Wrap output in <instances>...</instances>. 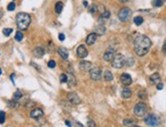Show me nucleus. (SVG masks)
I'll list each match as a JSON object with an SVG mask.
<instances>
[{
	"instance_id": "obj_1",
	"label": "nucleus",
	"mask_w": 166,
	"mask_h": 127,
	"mask_svg": "<svg viewBox=\"0 0 166 127\" xmlns=\"http://www.w3.org/2000/svg\"><path fill=\"white\" fill-rule=\"evenodd\" d=\"M133 45H134L135 53L139 57H144L150 50L151 46H152V41L148 36L137 35L133 41Z\"/></svg>"
},
{
	"instance_id": "obj_2",
	"label": "nucleus",
	"mask_w": 166,
	"mask_h": 127,
	"mask_svg": "<svg viewBox=\"0 0 166 127\" xmlns=\"http://www.w3.org/2000/svg\"><path fill=\"white\" fill-rule=\"evenodd\" d=\"M16 23L18 28L22 31H25L31 24V17L27 12H19L16 17Z\"/></svg>"
},
{
	"instance_id": "obj_3",
	"label": "nucleus",
	"mask_w": 166,
	"mask_h": 127,
	"mask_svg": "<svg viewBox=\"0 0 166 127\" xmlns=\"http://www.w3.org/2000/svg\"><path fill=\"white\" fill-rule=\"evenodd\" d=\"M131 16H132V11L128 7L121 8L119 10V12H118V18H119V20L121 22H123V23H126V22L130 20Z\"/></svg>"
},
{
	"instance_id": "obj_4",
	"label": "nucleus",
	"mask_w": 166,
	"mask_h": 127,
	"mask_svg": "<svg viewBox=\"0 0 166 127\" xmlns=\"http://www.w3.org/2000/svg\"><path fill=\"white\" fill-rule=\"evenodd\" d=\"M148 112V107L145 103H139L133 108V113L137 117H144Z\"/></svg>"
},
{
	"instance_id": "obj_5",
	"label": "nucleus",
	"mask_w": 166,
	"mask_h": 127,
	"mask_svg": "<svg viewBox=\"0 0 166 127\" xmlns=\"http://www.w3.org/2000/svg\"><path fill=\"white\" fill-rule=\"evenodd\" d=\"M125 65V57L121 53H117L112 61V67L115 69H121Z\"/></svg>"
},
{
	"instance_id": "obj_6",
	"label": "nucleus",
	"mask_w": 166,
	"mask_h": 127,
	"mask_svg": "<svg viewBox=\"0 0 166 127\" xmlns=\"http://www.w3.org/2000/svg\"><path fill=\"white\" fill-rule=\"evenodd\" d=\"M145 123L149 126H158L159 125V119L156 115H153V114H150L144 119Z\"/></svg>"
},
{
	"instance_id": "obj_7",
	"label": "nucleus",
	"mask_w": 166,
	"mask_h": 127,
	"mask_svg": "<svg viewBox=\"0 0 166 127\" xmlns=\"http://www.w3.org/2000/svg\"><path fill=\"white\" fill-rule=\"evenodd\" d=\"M116 55V48L110 46L104 53V60L106 62H112Z\"/></svg>"
},
{
	"instance_id": "obj_8",
	"label": "nucleus",
	"mask_w": 166,
	"mask_h": 127,
	"mask_svg": "<svg viewBox=\"0 0 166 127\" xmlns=\"http://www.w3.org/2000/svg\"><path fill=\"white\" fill-rule=\"evenodd\" d=\"M89 75L92 80L98 81L102 78V70H101L100 68H92L91 70L89 71Z\"/></svg>"
},
{
	"instance_id": "obj_9",
	"label": "nucleus",
	"mask_w": 166,
	"mask_h": 127,
	"mask_svg": "<svg viewBox=\"0 0 166 127\" xmlns=\"http://www.w3.org/2000/svg\"><path fill=\"white\" fill-rule=\"evenodd\" d=\"M43 115H44V113H43L42 109H40V108H36V109H33L31 111V113H30V117L33 118L34 120L41 119V118L43 117Z\"/></svg>"
},
{
	"instance_id": "obj_10",
	"label": "nucleus",
	"mask_w": 166,
	"mask_h": 127,
	"mask_svg": "<svg viewBox=\"0 0 166 127\" xmlns=\"http://www.w3.org/2000/svg\"><path fill=\"white\" fill-rule=\"evenodd\" d=\"M76 52H77V57H80V59H84V57H86L88 55L87 49H86L85 45H83V44L79 45V46L77 47Z\"/></svg>"
},
{
	"instance_id": "obj_11",
	"label": "nucleus",
	"mask_w": 166,
	"mask_h": 127,
	"mask_svg": "<svg viewBox=\"0 0 166 127\" xmlns=\"http://www.w3.org/2000/svg\"><path fill=\"white\" fill-rule=\"evenodd\" d=\"M120 82L122 83L124 86H129L132 83V78L129 74L127 73H123V74L120 76Z\"/></svg>"
},
{
	"instance_id": "obj_12",
	"label": "nucleus",
	"mask_w": 166,
	"mask_h": 127,
	"mask_svg": "<svg viewBox=\"0 0 166 127\" xmlns=\"http://www.w3.org/2000/svg\"><path fill=\"white\" fill-rule=\"evenodd\" d=\"M68 100H69V103L72 105H79L81 102L80 98H79L75 92H70V93L68 94Z\"/></svg>"
},
{
	"instance_id": "obj_13",
	"label": "nucleus",
	"mask_w": 166,
	"mask_h": 127,
	"mask_svg": "<svg viewBox=\"0 0 166 127\" xmlns=\"http://www.w3.org/2000/svg\"><path fill=\"white\" fill-rule=\"evenodd\" d=\"M67 75H68V81H67V83H68L69 87H75V86L77 85L76 77H75L71 72H69Z\"/></svg>"
},
{
	"instance_id": "obj_14",
	"label": "nucleus",
	"mask_w": 166,
	"mask_h": 127,
	"mask_svg": "<svg viewBox=\"0 0 166 127\" xmlns=\"http://www.w3.org/2000/svg\"><path fill=\"white\" fill-rule=\"evenodd\" d=\"M96 39H98V34L96 33H90V34H88L87 37H86L85 42L87 45H92L94 42L96 41Z\"/></svg>"
},
{
	"instance_id": "obj_15",
	"label": "nucleus",
	"mask_w": 166,
	"mask_h": 127,
	"mask_svg": "<svg viewBox=\"0 0 166 127\" xmlns=\"http://www.w3.org/2000/svg\"><path fill=\"white\" fill-rule=\"evenodd\" d=\"M44 53H45V50L42 48L41 46H37V47H35V48L33 49V55L35 57H37V59L42 57L43 55H44Z\"/></svg>"
},
{
	"instance_id": "obj_16",
	"label": "nucleus",
	"mask_w": 166,
	"mask_h": 127,
	"mask_svg": "<svg viewBox=\"0 0 166 127\" xmlns=\"http://www.w3.org/2000/svg\"><path fill=\"white\" fill-rule=\"evenodd\" d=\"M110 18V11H108V10H105L104 12H102V14L100 16V18H98V24H101V25H104V24L109 20Z\"/></svg>"
},
{
	"instance_id": "obj_17",
	"label": "nucleus",
	"mask_w": 166,
	"mask_h": 127,
	"mask_svg": "<svg viewBox=\"0 0 166 127\" xmlns=\"http://www.w3.org/2000/svg\"><path fill=\"white\" fill-rule=\"evenodd\" d=\"M79 68L82 71H90L91 70V63L87 61H82L79 64Z\"/></svg>"
},
{
	"instance_id": "obj_18",
	"label": "nucleus",
	"mask_w": 166,
	"mask_h": 127,
	"mask_svg": "<svg viewBox=\"0 0 166 127\" xmlns=\"http://www.w3.org/2000/svg\"><path fill=\"white\" fill-rule=\"evenodd\" d=\"M57 53H59V55L63 60H67L69 57V52L67 50V48H65V47H60L57 49Z\"/></svg>"
},
{
	"instance_id": "obj_19",
	"label": "nucleus",
	"mask_w": 166,
	"mask_h": 127,
	"mask_svg": "<svg viewBox=\"0 0 166 127\" xmlns=\"http://www.w3.org/2000/svg\"><path fill=\"white\" fill-rule=\"evenodd\" d=\"M150 81H151L152 83H154V84H158V83H160V81H161L160 75H159L158 73H155V74L151 75Z\"/></svg>"
},
{
	"instance_id": "obj_20",
	"label": "nucleus",
	"mask_w": 166,
	"mask_h": 127,
	"mask_svg": "<svg viewBox=\"0 0 166 127\" xmlns=\"http://www.w3.org/2000/svg\"><path fill=\"white\" fill-rule=\"evenodd\" d=\"M131 94H132V91H131L129 88H127V87H125L122 89V91H121V96L123 98H129L131 96Z\"/></svg>"
},
{
	"instance_id": "obj_21",
	"label": "nucleus",
	"mask_w": 166,
	"mask_h": 127,
	"mask_svg": "<svg viewBox=\"0 0 166 127\" xmlns=\"http://www.w3.org/2000/svg\"><path fill=\"white\" fill-rule=\"evenodd\" d=\"M96 33L98 34V35H104L106 33V27L104 25H98V27L96 28Z\"/></svg>"
},
{
	"instance_id": "obj_22",
	"label": "nucleus",
	"mask_w": 166,
	"mask_h": 127,
	"mask_svg": "<svg viewBox=\"0 0 166 127\" xmlns=\"http://www.w3.org/2000/svg\"><path fill=\"white\" fill-rule=\"evenodd\" d=\"M123 125L124 126H134V125H137V122L132 119H124Z\"/></svg>"
},
{
	"instance_id": "obj_23",
	"label": "nucleus",
	"mask_w": 166,
	"mask_h": 127,
	"mask_svg": "<svg viewBox=\"0 0 166 127\" xmlns=\"http://www.w3.org/2000/svg\"><path fill=\"white\" fill-rule=\"evenodd\" d=\"M63 7H64V4H63V2H61V1L57 2V4H55V12H57V14H60L62 12V10H63Z\"/></svg>"
},
{
	"instance_id": "obj_24",
	"label": "nucleus",
	"mask_w": 166,
	"mask_h": 127,
	"mask_svg": "<svg viewBox=\"0 0 166 127\" xmlns=\"http://www.w3.org/2000/svg\"><path fill=\"white\" fill-rule=\"evenodd\" d=\"M104 78H105L106 81H112V80H113V74H112V72H110L109 70L106 71Z\"/></svg>"
},
{
	"instance_id": "obj_25",
	"label": "nucleus",
	"mask_w": 166,
	"mask_h": 127,
	"mask_svg": "<svg viewBox=\"0 0 166 127\" xmlns=\"http://www.w3.org/2000/svg\"><path fill=\"white\" fill-rule=\"evenodd\" d=\"M165 3V0H153V5L155 7H161Z\"/></svg>"
},
{
	"instance_id": "obj_26",
	"label": "nucleus",
	"mask_w": 166,
	"mask_h": 127,
	"mask_svg": "<svg viewBox=\"0 0 166 127\" xmlns=\"http://www.w3.org/2000/svg\"><path fill=\"white\" fill-rule=\"evenodd\" d=\"M8 106H9L10 108H18L19 106V104H18V100H14V98H12L11 100H8Z\"/></svg>"
},
{
	"instance_id": "obj_27",
	"label": "nucleus",
	"mask_w": 166,
	"mask_h": 127,
	"mask_svg": "<svg viewBox=\"0 0 166 127\" xmlns=\"http://www.w3.org/2000/svg\"><path fill=\"white\" fill-rule=\"evenodd\" d=\"M133 21H134V24L137 26H141L142 24L144 23V19L142 18V17H135L134 20H133Z\"/></svg>"
},
{
	"instance_id": "obj_28",
	"label": "nucleus",
	"mask_w": 166,
	"mask_h": 127,
	"mask_svg": "<svg viewBox=\"0 0 166 127\" xmlns=\"http://www.w3.org/2000/svg\"><path fill=\"white\" fill-rule=\"evenodd\" d=\"M23 38H24V35H23V33H22L21 31H19V32H17L16 33V36H14V39L17 40V41H22L23 40Z\"/></svg>"
},
{
	"instance_id": "obj_29",
	"label": "nucleus",
	"mask_w": 166,
	"mask_h": 127,
	"mask_svg": "<svg viewBox=\"0 0 166 127\" xmlns=\"http://www.w3.org/2000/svg\"><path fill=\"white\" fill-rule=\"evenodd\" d=\"M98 10V5H96V4H92L91 6L89 7V12L90 14H96V11Z\"/></svg>"
},
{
	"instance_id": "obj_30",
	"label": "nucleus",
	"mask_w": 166,
	"mask_h": 127,
	"mask_svg": "<svg viewBox=\"0 0 166 127\" xmlns=\"http://www.w3.org/2000/svg\"><path fill=\"white\" fill-rule=\"evenodd\" d=\"M67 81H68V75L62 74L61 76H60V82L61 83H67Z\"/></svg>"
},
{
	"instance_id": "obj_31",
	"label": "nucleus",
	"mask_w": 166,
	"mask_h": 127,
	"mask_svg": "<svg viewBox=\"0 0 166 127\" xmlns=\"http://www.w3.org/2000/svg\"><path fill=\"white\" fill-rule=\"evenodd\" d=\"M65 123H66V125H68V126H70V127H72V126H74V125H77V126H83L81 123H78V122H71V121H68V120H67V121L65 122Z\"/></svg>"
},
{
	"instance_id": "obj_32",
	"label": "nucleus",
	"mask_w": 166,
	"mask_h": 127,
	"mask_svg": "<svg viewBox=\"0 0 166 127\" xmlns=\"http://www.w3.org/2000/svg\"><path fill=\"white\" fill-rule=\"evenodd\" d=\"M22 96H23V94H22V92L20 91V90H17V91L14 93V98L17 100H19L20 98H22Z\"/></svg>"
},
{
	"instance_id": "obj_33",
	"label": "nucleus",
	"mask_w": 166,
	"mask_h": 127,
	"mask_svg": "<svg viewBox=\"0 0 166 127\" xmlns=\"http://www.w3.org/2000/svg\"><path fill=\"white\" fill-rule=\"evenodd\" d=\"M16 9V3H14V1L10 2V3H8L7 5V10H9V11H12V10Z\"/></svg>"
},
{
	"instance_id": "obj_34",
	"label": "nucleus",
	"mask_w": 166,
	"mask_h": 127,
	"mask_svg": "<svg viewBox=\"0 0 166 127\" xmlns=\"http://www.w3.org/2000/svg\"><path fill=\"white\" fill-rule=\"evenodd\" d=\"M11 33H12V29H11V28H5V29L3 30V34L6 36V37H8V36H9Z\"/></svg>"
},
{
	"instance_id": "obj_35",
	"label": "nucleus",
	"mask_w": 166,
	"mask_h": 127,
	"mask_svg": "<svg viewBox=\"0 0 166 127\" xmlns=\"http://www.w3.org/2000/svg\"><path fill=\"white\" fill-rule=\"evenodd\" d=\"M35 105H36V103L32 102V100H29V102L26 103L25 107L27 108V109H32V108H33V107H35Z\"/></svg>"
},
{
	"instance_id": "obj_36",
	"label": "nucleus",
	"mask_w": 166,
	"mask_h": 127,
	"mask_svg": "<svg viewBox=\"0 0 166 127\" xmlns=\"http://www.w3.org/2000/svg\"><path fill=\"white\" fill-rule=\"evenodd\" d=\"M47 66H48V68L52 69V68H55V67L57 66V63H55L53 60H50V61L48 62V64H47Z\"/></svg>"
},
{
	"instance_id": "obj_37",
	"label": "nucleus",
	"mask_w": 166,
	"mask_h": 127,
	"mask_svg": "<svg viewBox=\"0 0 166 127\" xmlns=\"http://www.w3.org/2000/svg\"><path fill=\"white\" fill-rule=\"evenodd\" d=\"M0 118H1L0 122H1V124H3L4 121H5V113H4V111H1V112H0Z\"/></svg>"
},
{
	"instance_id": "obj_38",
	"label": "nucleus",
	"mask_w": 166,
	"mask_h": 127,
	"mask_svg": "<svg viewBox=\"0 0 166 127\" xmlns=\"http://www.w3.org/2000/svg\"><path fill=\"white\" fill-rule=\"evenodd\" d=\"M87 126H90V127H96V123H94V122L92 121L91 119H88V121H87Z\"/></svg>"
},
{
	"instance_id": "obj_39",
	"label": "nucleus",
	"mask_w": 166,
	"mask_h": 127,
	"mask_svg": "<svg viewBox=\"0 0 166 127\" xmlns=\"http://www.w3.org/2000/svg\"><path fill=\"white\" fill-rule=\"evenodd\" d=\"M59 40H60V41H64V40H65V35H64V34H59Z\"/></svg>"
},
{
	"instance_id": "obj_40",
	"label": "nucleus",
	"mask_w": 166,
	"mask_h": 127,
	"mask_svg": "<svg viewBox=\"0 0 166 127\" xmlns=\"http://www.w3.org/2000/svg\"><path fill=\"white\" fill-rule=\"evenodd\" d=\"M157 89H158V90L163 89V84H162V83H158V84H157Z\"/></svg>"
},
{
	"instance_id": "obj_41",
	"label": "nucleus",
	"mask_w": 166,
	"mask_h": 127,
	"mask_svg": "<svg viewBox=\"0 0 166 127\" xmlns=\"http://www.w3.org/2000/svg\"><path fill=\"white\" fill-rule=\"evenodd\" d=\"M162 50H163V52L166 53V40L164 41V43H163V46H162Z\"/></svg>"
},
{
	"instance_id": "obj_42",
	"label": "nucleus",
	"mask_w": 166,
	"mask_h": 127,
	"mask_svg": "<svg viewBox=\"0 0 166 127\" xmlns=\"http://www.w3.org/2000/svg\"><path fill=\"white\" fill-rule=\"evenodd\" d=\"M14 74H12V75H10V79H11V81H12V83L14 84Z\"/></svg>"
},
{
	"instance_id": "obj_43",
	"label": "nucleus",
	"mask_w": 166,
	"mask_h": 127,
	"mask_svg": "<svg viewBox=\"0 0 166 127\" xmlns=\"http://www.w3.org/2000/svg\"><path fill=\"white\" fill-rule=\"evenodd\" d=\"M83 5H84V7H87V6H88V2L87 1H83Z\"/></svg>"
},
{
	"instance_id": "obj_44",
	"label": "nucleus",
	"mask_w": 166,
	"mask_h": 127,
	"mask_svg": "<svg viewBox=\"0 0 166 127\" xmlns=\"http://www.w3.org/2000/svg\"><path fill=\"white\" fill-rule=\"evenodd\" d=\"M120 2H127V1H129V0H119Z\"/></svg>"
},
{
	"instance_id": "obj_45",
	"label": "nucleus",
	"mask_w": 166,
	"mask_h": 127,
	"mask_svg": "<svg viewBox=\"0 0 166 127\" xmlns=\"http://www.w3.org/2000/svg\"></svg>"
}]
</instances>
